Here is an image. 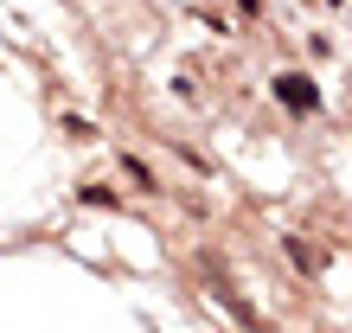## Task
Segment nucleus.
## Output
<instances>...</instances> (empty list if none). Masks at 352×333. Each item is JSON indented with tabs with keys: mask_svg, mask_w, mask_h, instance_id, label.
<instances>
[{
	"mask_svg": "<svg viewBox=\"0 0 352 333\" xmlns=\"http://www.w3.org/2000/svg\"><path fill=\"white\" fill-rule=\"evenodd\" d=\"M276 96L288 103V109H301V116H314V109H320V90H314V77H301V71L276 77Z\"/></svg>",
	"mask_w": 352,
	"mask_h": 333,
	"instance_id": "f257e3e1",
	"label": "nucleus"
},
{
	"mask_svg": "<svg viewBox=\"0 0 352 333\" xmlns=\"http://www.w3.org/2000/svg\"><path fill=\"white\" fill-rule=\"evenodd\" d=\"M333 7H340V0H333Z\"/></svg>",
	"mask_w": 352,
	"mask_h": 333,
	"instance_id": "f03ea898",
	"label": "nucleus"
}]
</instances>
